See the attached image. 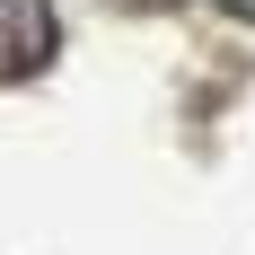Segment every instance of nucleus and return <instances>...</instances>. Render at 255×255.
I'll use <instances>...</instances> for the list:
<instances>
[{"mask_svg": "<svg viewBox=\"0 0 255 255\" xmlns=\"http://www.w3.org/2000/svg\"><path fill=\"white\" fill-rule=\"evenodd\" d=\"M53 53H62L53 0H0V79H35Z\"/></svg>", "mask_w": 255, "mask_h": 255, "instance_id": "1", "label": "nucleus"}, {"mask_svg": "<svg viewBox=\"0 0 255 255\" xmlns=\"http://www.w3.org/2000/svg\"><path fill=\"white\" fill-rule=\"evenodd\" d=\"M220 9H229V18H247V26H255V0H220Z\"/></svg>", "mask_w": 255, "mask_h": 255, "instance_id": "2", "label": "nucleus"}]
</instances>
